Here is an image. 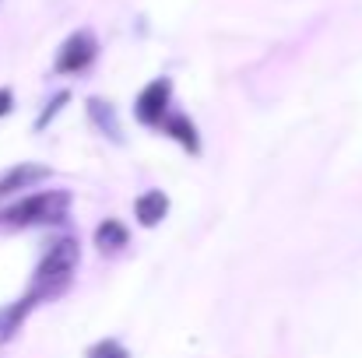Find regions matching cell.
<instances>
[{
	"label": "cell",
	"instance_id": "obj_1",
	"mask_svg": "<svg viewBox=\"0 0 362 358\" xmlns=\"http://www.w3.org/2000/svg\"><path fill=\"white\" fill-rule=\"evenodd\" d=\"M74 270H78V239L64 236L57 239L49 249H46V256L39 260V267H35V278H32V299L39 302V299H53V295H60L67 285H71V278H74Z\"/></svg>",
	"mask_w": 362,
	"mask_h": 358
},
{
	"label": "cell",
	"instance_id": "obj_2",
	"mask_svg": "<svg viewBox=\"0 0 362 358\" xmlns=\"http://www.w3.org/2000/svg\"><path fill=\"white\" fill-rule=\"evenodd\" d=\"M71 208V193L64 190H46V193H32L25 201H18L14 208H7L0 215V222L7 225H42V222H60Z\"/></svg>",
	"mask_w": 362,
	"mask_h": 358
},
{
	"label": "cell",
	"instance_id": "obj_3",
	"mask_svg": "<svg viewBox=\"0 0 362 358\" xmlns=\"http://www.w3.org/2000/svg\"><path fill=\"white\" fill-rule=\"evenodd\" d=\"M95 56H99V42H95V35H92L88 28H81V32H74V35L60 46L53 71H57V74H81V71H88V67L95 64Z\"/></svg>",
	"mask_w": 362,
	"mask_h": 358
},
{
	"label": "cell",
	"instance_id": "obj_4",
	"mask_svg": "<svg viewBox=\"0 0 362 358\" xmlns=\"http://www.w3.org/2000/svg\"><path fill=\"white\" fill-rule=\"evenodd\" d=\"M169 99H173V81L169 78H155L134 102V117L144 126H162V119L169 117Z\"/></svg>",
	"mask_w": 362,
	"mask_h": 358
},
{
	"label": "cell",
	"instance_id": "obj_5",
	"mask_svg": "<svg viewBox=\"0 0 362 358\" xmlns=\"http://www.w3.org/2000/svg\"><path fill=\"white\" fill-rule=\"evenodd\" d=\"M39 179H49V169H46V165H28V162H21V165L7 169V172L0 176V201L11 197V193H18V190H28V186L39 183Z\"/></svg>",
	"mask_w": 362,
	"mask_h": 358
},
{
	"label": "cell",
	"instance_id": "obj_6",
	"mask_svg": "<svg viewBox=\"0 0 362 358\" xmlns=\"http://www.w3.org/2000/svg\"><path fill=\"white\" fill-rule=\"evenodd\" d=\"M158 130L169 133L173 141H180L190 155H201V133H197V126H194V119L190 117H183V113H169V117L162 119Z\"/></svg>",
	"mask_w": 362,
	"mask_h": 358
},
{
	"label": "cell",
	"instance_id": "obj_7",
	"mask_svg": "<svg viewBox=\"0 0 362 358\" xmlns=\"http://www.w3.org/2000/svg\"><path fill=\"white\" fill-rule=\"evenodd\" d=\"M134 215H137V222H141L144 229H151V225H158V222L169 215V197H165L162 190H148V193H141V197L134 201Z\"/></svg>",
	"mask_w": 362,
	"mask_h": 358
},
{
	"label": "cell",
	"instance_id": "obj_8",
	"mask_svg": "<svg viewBox=\"0 0 362 358\" xmlns=\"http://www.w3.org/2000/svg\"><path fill=\"white\" fill-rule=\"evenodd\" d=\"M127 225L123 222H117V218H106L99 229H95V246L103 249V253H117V249H123L127 246Z\"/></svg>",
	"mask_w": 362,
	"mask_h": 358
},
{
	"label": "cell",
	"instance_id": "obj_9",
	"mask_svg": "<svg viewBox=\"0 0 362 358\" xmlns=\"http://www.w3.org/2000/svg\"><path fill=\"white\" fill-rule=\"evenodd\" d=\"M32 306H35V299H32V295H25V299H18L14 306L0 309V341L14 338V330L21 327V320L28 316V309H32Z\"/></svg>",
	"mask_w": 362,
	"mask_h": 358
},
{
	"label": "cell",
	"instance_id": "obj_10",
	"mask_svg": "<svg viewBox=\"0 0 362 358\" xmlns=\"http://www.w3.org/2000/svg\"><path fill=\"white\" fill-rule=\"evenodd\" d=\"M88 358H130V352L123 348L120 341L106 338V341H95V345L88 348Z\"/></svg>",
	"mask_w": 362,
	"mask_h": 358
},
{
	"label": "cell",
	"instance_id": "obj_11",
	"mask_svg": "<svg viewBox=\"0 0 362 358\" xmlns=\"http://www.w3.org/2000/svg\"><path fill=\"white\" fill-rule=\"evenodd\" d=\"M67 99H71V95H67V92H60V95L53 99V106H49V109H46L42 117H39V123H35V126H46V123H49V117H57V113H60V106H64Z\"/></svg>",
	"mask_w": 362,
	"mask_h": 358
},
{
	"label": "cell",
	"instance_id": "obj_12",
	"mask_svg": "<svg viewBox=\"0 0 362 358\" xmlns=\"http://www.w3.org/2000/svg\"><path fill=\"white\" fill-rule=\"evenodd\" d=\"M11 106H14V95H11L7 88H0V117H7V113H11Z\"/></svg>",
	"mask_w": 362,
	"mask_h": 358
}]
</instances>
